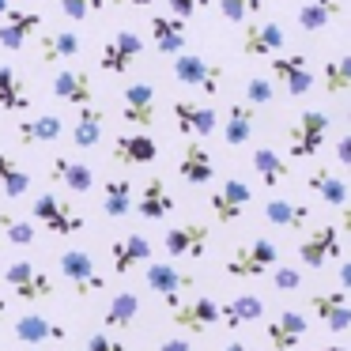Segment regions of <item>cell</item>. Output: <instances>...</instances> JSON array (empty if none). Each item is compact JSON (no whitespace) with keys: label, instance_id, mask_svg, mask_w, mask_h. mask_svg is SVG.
<instances>
[{"label":"cell","instance_id":"6da1fadb","mask_svg":"<svg viewBox=\"0 0 351 351\" xmlns=\"http://www.w3.org/2000/svg\"><path fill=\"white\" fill-rule=\"evenodd\" d=\"M31 219L42 223L46 230H53V234H61V238L80 234V230L87 227L84 212H80L72 200L57 197V193H42L38 200H31Z\"/></svg>","mask_w":351,"mask_h":351},{"label":"cell","instance_id":"7a4b0ae2","mask_svg":"<svg viewBox=\"0 0 351 351\" xmlns=\"http://www.w3.org/2000/svg\"><path fill=\"white\" fill-rule=\"evenodd\" d=\"M174 80L212 99V95L223 91V80H227V72H223L215 61L200 57V53H178V57H174Z\"/></svg>","mask_w":351,"mask_h":351},{"label":"cell","instance_id":"3957f363","mask_svg":"<svg viewBox=\"0 0 351 351\" xmlns=\"http://www.w3.org/2000/svg\"><path fill=\"white\" fill-rule=\"evenodd\" d=\"M276 245L268 242V238H253V242L238 245L234 253L227 257V265H223V272L234 276V280H257V276L272 272L276 268Z\"/></svg>","mask_w":351,"mask_h":351},{"label":"cell","instance_id":"277c9868","mask_svg":"<svg viewBox=\"0 0 351 351\" xmlns=\"http://www.w3.org/2000/svg\"><path fill=\"white\" fill-rule=\"evenodd\" d=\"M328 136V114L325 110H302L287 129L291 159H313Z\"/></svg>","mask_w":351,"mask_h":351},{"label":"cell","instance_id":"5b68a950","mask_svg":"<svg viewBox=\"0 0 351 351\" xmlns=\"http://www.w3.org/2000/svg\"><path fill=\"white\" fill-rule=\"evenodd\" d=\"M4 283L12 287V295L23 302H49L53 298V280L49 272H42L34 261H12L4 268Z\"/></svg>","mask_w":351,"mask_h":351},{"label":"cell","instance_id":"8992f818","mask_svg":"<svg viewBox=\"0 0 351 351\" xmlns=\"http://www.w3.org/2000/svg\"><path fill=\"white\" fill-rule=\"evenodd\" d=\"M144 283H147V291H155V295L162 298L167 310L174 302H182V298L197 287V280H193L189 272H182L178 265H167V261H152L147 272H144Z\"/></svg>","mask_w":351,"mask_h":351},{"label":"cell","instance_id":"52a82bcc","mask_svg":"<svg viewBox=\"0 0 351 351\" xmlns=\"http://www.w3.org/2000/svg\"><path fill=\"white\" fill-rule=\"evenodd\" d=\"M140 53H144V38H140L136 31H117V34H110L106 46H102L99 69L110 72V76H129L132 64L140 61Z\"/></svg>","mask_w":351,"mask_h":351},{"label":"cell","instance_id":"ba28073f","mask_svg":"<svg viewBox=\"0 0 351 351\" xmlns=\"http://www.w3.org/2000/svg\"><path fill=\"white\" fill-rule=\"evenodd\" d=\"M170 321H174L178 328H185V332H208V328L219 321V302L208 295H185L182 302L170 306Z\"/></svg>","mask_w":351,"mask_h":351},{"label":"cell","instance_id":"9c48e42d","mask_svg":"<svg viewBox=\"0 0 351 351\" xmlns=\"http://www.w3.org/2000/svg\"><path fill=\"white\" fill-rule=\"evenodd\" d=\"M242 53L245 57H276V49L287 46V34H283V27L276 23V19H250V23H242Z\"/></svg>","mask_w":351,"mask_h":351},{"label":"cell","instance_id":"30bf717a","mask_svg":"<svg viewBox=\"0 0 351 351\" xmlns=\"http://www.w3.org/2000/svg\"><path fill=\"white\" fill-rule=\"evenodd\" d=\"M61 276L72 283L76 295H95V291L106 287V280L99 276V268H95L87 250H64L61 253Z\"/></svg>","mask_w":351,"mask_h":351},{"label":"cell","instance_id":"8fae6325","mask_svg":"<svg viewBox=\"0 0 351 351\" xmlns=\"http://www.w3.org/2000/svg\"><path fill=\"white\" fill-rule=\"evenodd\" d=\"M245 204H250V185L238 182V178H227V182L208 197V208H212L215 223H223V227H230V223L242 219Z\"/></svg>","mask_w":351,"mask_h":351},{"label":"cell","instance_id":"7c38bea8","mask_svg":"<svg viewBox=\"0 0 351 351\" xmlns=\"http://www.w3.org/2000/svg\"><path fill=\"white\" fill-rule=\"evenodd\" d=\"M272 76H276V80H283L287 95H295V99L310 95V91H313V84H317V76L310 72V57H306V53H283V57H272Z\"/></svg>","mask_w":351,"mask_h":351},{"label":"cell","instance_id":"4fadbf2b","mask_svg":"<svg viewBox=\"0 0 351 351\" xmlns=\"http://www.w3.org/2000/svg\"><path fill=\"white\" fill-rule=\"evenodd\" d=\"M298 257H302L306 268H325L328 261H336L340 257V227L325 223V227L310 230L302 238V245H298Z\"/></svg>","mask_w":351,"mask_h":351},{"label":"cell","instance_id":"5bb4252c","mask_svg":"<svg viewBox=\"0 0 351 351\" xmlns=\"http://www.w3.org/2000/svg\"><path fill=\"white\" fill-rule=\"evenodd\" d=\"M208 234H212V230H208L204 223H182V227L167 230L162 245H167V253L178 261H200L208 250Z\"/></svg>","mask_w":351,"mask_h":351},{"label":"cell","instance_id":"9a60e30c","mask_svg":"<svg viewBox=\"0 0 351 351\" xmlns=\"http://www.w3.org/2000/svg\"><path fill=\"white\" fill-rule=\"evenodd\" d=\"M110 155H114L117 167H147V162L159 159V144L147 132H121V136H114Z\"/></svg>","mask_w":351,"mask_h":351},{"label":"cell","instance_id":"2e32d148","mask_svg":"<svg viewBox=\"0 0 351 351\" xmlns=\"http://www.w3.org/2000/svg\"><path fill=\"white\" fill-rule=\"evenodd\" d=\"M121 102H125L121 117L129 125H136V132H147L155 125V87L152 84H144V80L129 84L121 95Z\"/></svg>","mask_w":351,"mask_h":351},{"label":"cell","instance_id":"e0dca14e","mask_svg":"<svg viewBox=\"0 0 351 351\" xmlns=\"http://www.w3.org/2000/svg\"><path fill=\"white\" fill-rule=\"evenodd\" d=\"M310 310L325 321V328L332 332H348L351 328V302H348V291L332 287V291H317L310 295Z\"/></svg>","mask_w":351,"mask_h":351},{"label":"cell","instance_id":"ac0fdd59","mask_svg":"<svg viewBox=\"0 0 351 351\" xmlns=\"http://www.w3.org/2000/svg\"><path fill=\"white\" fill-rule=\"evenodd\" d=\"M132 212H140V219L147 223H162L170 212H174V197H170L167 182L162 178H147L140 185V197H132Z\"/></svg>","mask_w":351,"mask_h":351},{"label":"cell","instance_id":"d6986e66","mask_svg":"<svg viewBox=\"0 0 351 351\" xmlns=\"http://www.w3.org/2000/svg\"><path fill=\"white\" fill-rule=\"evenodd\" d=\"M174 125L182 136L189 140H204L215 132V125H219V117H215L212 106H200V102H174Z\"/></svg>","mask_w":351,"mask_h":351},{"label":"cell","instance_id":"ffe728a7","mask_svg":"<svg viewBox=\"0 0 351 351\" xmlns=\"http://www.w3.org/2000/svg\"><path fill=\"white\" fill-rule=\"evenodd\" d=\"M12 332H16L19 343H27V348H42V343H64L69 340V328L57 325V321L42 317V313H27V317H19L16 325H12Z\"/></svg>","mask_w":351,"mask_h":351},{"label":"cell","instance_id":"44dd1931","mask_svg":"<svg viewBox=\"0 0 351 351\" xmlns=\"http://www.w3.org/2000/svg\"><path fill=\"white\" fill-rule=\"evenodd\" d=\"M178 174H182L185 185H208L215 178L212 152H208L200 140H189V144L182 147V159H178Z\"/></svg>","mask_w":351,"mask_h":351},{"label":"cell","instance_id":"7402d4cb","mask_svg":"<svg viewBox=\"0 0 351 351\" xmlns=\"http://www.w3.org/2000/svg\"><path fill=\"white\" fill-rule=\"evenodd\" d=\"M42 31V16L38 12H4V23H0V46L4 49H23L34 34Z\"/></svg>","mask_w":351,"mask_h":351},{"label":"cell","instance_id":"603a6c76","mask_svg":"<svg viewBox=\"0 0 351 351\" xmlns=\"http://www.w3.org/2000/svg\"><path fill=\"white\" fill-rule=\"evenodd\" d=\"M265 336L272 343V351H295L306 336V317L298 310H283V313H276V321L265 325Z\"/></svg>","mask_w":351,"mask_h":351},{"label":"cell","instance_id":"cb8c5ba5","mask_svg":"<svg viewBox=\"0 0 351 351\" xmlns=\"http://www.w3.org/2000/svg\"><path fill=\"white\" fill-rule=\"evenodd\" d=\"M110 261H114V272L117 276H129L136 272L144 261H152V242L144 234H125L117 242H110Z\"/></svg>","mask_w":351,"mask_h":351},{"label":"cell","instance_id":"d4e9b609","mask_svg":"<svg viewBox=\"0 0 351 351\" xmlns=\"http://www.w3.org/2000/svg\"><path fill=\"white\" fill-rule=\"evenodd\" d=\"M53 95L64 106H91L95 102L91 76H87V72H76V69H61L53 76Z\"/></svg>","mask_w":351,"mask_h":351},{"label":"cell","instance_id":"484cf974","mask_svg":"<svg viewBox=\"0 0 351 351\" xmlns=\"http://www.w3.org/2000/svg\"><path fill=\"white\" fill-rule=\"evenodd\" d=\"M265 219L272 223L276 230H291V234H298V230L310 227V208L298 204V200H283V197H272L265 204Z\"/></svg>","mask_w":351,"mask_h":351},{"label":"cell","instance_id":"4316f807","mask_svg":"<svg viewBox=\"0 0 351 351\" xmlns=\"http://www.w3.org/2000/svg\"><path fill=\"white\" fill-rule=\"evenodd\" d=\"M49 178L61 182L64 189H72V193H91V185H95L91 167H87V162L69 159V155H53V159H49Z\"/></svg>","mask_w":351,"mask_h":351},{"label":"cell","instance_id":"83f0119b","mask_svg":"<svg viewBox=\"0 0 351 351\" xmlns=\"http://www.w3.org/2000/svg\"><path fill=\"white\" fill-rule=\"evenodd\" d=\"M185 19H170V16H152V38H155V49L162 57H178L185 53Z\"/></svg>","mask_w":351,"mask_h":351},{"label":"cell","instance_id":"f1b7e54d","mask_svg":"<svg viewBox=\"0 0 351 351\" xmlns=\"http://www.w3.org/2000/svg\"><path fill=\"white\" fill-rule=\"evenodd\" d=\"M261 317H265V302L257 295H250V291H242V295H234L230 302L219 306V321L227 328H242V325L261 321Z\"/></svg>","mask_w":351,"mask_h":351},{"label":"cell","instance_id":"f546056e","mask_svg":"<svg viewBox=\"0 0 351 351\" xmlns=\"http://www.w3.org/2000/svg\"><path fill=\"white\" fill-rule=\"evenodd\" d=\"M306 185H310V193H317L328 208H343V204H348V182H343L336 170H325V167L310 170Z\"/></svg>","mask_w":351,"mask_h":351},{"label":"cell","instance_id":"4dcf8cb0","mask_svg":"<svg viewBox=\"0 0 351 351\" xmlns=\"http://www.w3.org/2000/svg\"><path fill=\"white\" fill-rule=\"evenodd\" d=\"M253 170H257L265 189H280L283 182H291V162L280 159L272 147H257V152H253Z\"/></svg>","mask_w":351,"mask_h":351},{"label":"cell","instance_id":"1f68e13d","mask_svg":"<svg viewBox=\"0 0 351 351\" xmlns=\"http://www.w3.org/2000/svg\"><path fill=\"white\" fill-rule=\"evenodd\" d=\"M140 317V295L136 291H117L102 310V325L106 328H132V321Z\"/></svg>","mask_w":351,"mask_h":351},{"label":"cell","instance_id":"d6a6232c","mask_svg":"<svg viewBox=\"0 0 351 351\" xmlns=\"http://www.w3.org/2000/svg\"><path fill=\"white\" fill-rule=\"evenodd\" d=\"M61 132H64L61 117L42 114V117H27V121H19L16 136H19V144H53V140H61Z\"/></svg>","mask_w":351,"mask_h":351},{"label":"cell","instance_id":"836d02e7","mask_svg":"<svg viewBox=\"0 0 351 351\" xmlns=\"http://www.w3.org/2000/svg\"><path fill=\"white\" fill-rule=\"evenodd\" d=\"M0 110H12V114H19V110H31L27 80L19 76L16 69H8V64H0Z\"/></svg>","mask_w":351,"mask_h":351},{"label":"cell","instance_id":"e575fe53","mask_svg":"<svg viewBox=\"0 0 351 351\" xmlns=\"http://www.w3.org/2000/svg\"><path fill=\"white\" fill-rule=\"evenodd\" d=\"M253 129H257V110L245 106V102H234L227 114V125H223V136H227L230 147H242L245 140H253Z\"/></svg>","mask_w":351,"mask_h":351},{"label":"cell","instance_id":"d590c367","mask_svg":"<svg viewBox=\"0 0 351 351\" xmlns=\"http://www.w3.org/2000/svg\"><path fill=\"white\" fill-rule=\"evenodd\" d=\"M332 19H340V0H306L302 8H298V27L306 34L325 31Z\"/></svg>","mask_w":351,"mask_h":351},{"label":"cell","instance_id":"8d00e7d4","mask_svg":"<svg viewBox=\"0 0 351 351\" xmlns=\"http://www.w3.org/2000/svg\"><path fill=\"white\" fill-rule=\"evenodd\" d=\"M84 49V38L76 31H53L42 38V64H57V61H69V57H80Z\"/></svg>","mask_w":351,"mask_h":351},{"label":"cell","instance_id":"74e56055","mask_svg":"<svg viewBox=\"0 0 351 351\" xmlns=\"http://www.w3.org/2000/svg\"><path fill=\"white\" fill-rule=\"evenodd\" d=\"M102 129H106V114L99 106H80V117H76V129H72V144L76 147H95L102 140Z\"/></svg>","mask_w":351,"mask_h":351},{"label":"cell","instance_id":"f35d334b","mask_svg":"<svg viewBox=\"0 0 351 351\" xmlns=\"http://www.w3.org/2000/svg\"><path fill=\"white\" fill-rule=\"evenodd\" d=\"M132 182L129 178H110L106 189H102V212L110 215V219H125V215L132 212Z\"/></svg>","mask_w":351,"mask_h":351},{"label":"cell","instance_id":"ab89813d","mask_svg":"<svg viewBox=\"0 0 351 351\" xmlns=\"http://www.w3.org/2000/svg\"><path fill=\"white\" fill-rule=\"evenodd\" d=\"M27 189H31V174H27V170L19 167L8 152H0V197L19 200Z\"/></svg>","mask_w":351,"mask_h":351},{"label":"cell","instance_id":"60d3db41","mask_svg":"<svg viewBox=\"0 0 351 351\" xmlns=\"http://www.w3.org/2000/svg\"><path fill=\"white\" fill-rule=\"evenodd\" d=\"M321 87L328 95H343L351 87V57H332V61L321 64Z\"/></svg>","mask_w":351,"mask_h":351},{"label":"cell","instance_id":"b9f144b4","mask_svg":"<svg viewBox=\"0 0 351 351\" xmlns=\"http://www.w3.org/2000/svg\"><path fill=\"white\" fill-rule=\"evenodd\" d=\"M261 4H265V0H219V16L238 27V23H250L261 12Z\"/></svg>","mask_w":351,"mask_h":351},{"label":"cell","instance_id":"7bdbcfd3","mask_svg":"<svg viewBox=\"0 0 351 351\" xmlns=\"http://www.w3.org/2000/svg\"><path fill=\"white\" fill-rule=\"evenodd\" d=\"M0 227H4L8 242H16V245H31L34 242V223L31 219H16L12 212H0Z\"/></svg>","mask_w":351,"mask_h":351},{"label":"cell","instance_id":"ee69618b","mask_svg":"<svg viewBox=\"0 0 351 351\" xmlns=\"http://www.w3.org/2000/svg\"><path fill=\"white\" fill-rule=\"evenodd\" d=\"M102 8H106V0H61L64 19H72V23H84V19L99 16Z\"/></svg>","mask_w":351,"mask_h":351},{"label":"cell","instance_id":"f6af8a7d","mask_svg":"<svg viewBox=\"0 0 351 351\" xmlns=\"http://www.w3.org/2000/svg\"><path fill=\"white\" fill-rule=\"evenodd\" d=\"M276 99V91H272V80H261V76H250L245 80V106H268V102Z\"/></svg>","mask_w":351,"mask_h":351},{"label":"cell","instance_id":"bcb514c9","mask_svg":"<svg viewBox=\"0 0 351 351\" xmlns=\"http://www.w3.org/2000/svg\"><path fill=\"white\" fill-rule=\"evenodd\" d=\"M272 287L280 291V295H287V291H298L302 287V272L298 268H272Z\"/></svg>","mask_w":351,"mask_h":351},{"label":"cell","instance_id":"7dc6e473","mask_svg":"<svg viewBox=\"0 0 351 351\" xmlns=\"http://www.w3.org/2000/svg\"><path fill=\"white\" fill-rule=\"evenodd\" d=\"M87 351H129V343L114 340L110 332H95V336H87Z\"/></svg>","mask_w":351,"mask_h":351},{"label":"cell","instance_id":"c3c4849f","mask_svg":"<svg viewBox=\"0 0 351 351\" xmlns=\"http://www.w3.org/2000/svg\"><path fill=\"white\" fill-rule=\"evenodd\" d=\"M212 0H170V16L174 19H189L197 8H208Z\"/></svg>","mask_w":351,"mask_h":351},{"label":"cell","instance_id":"681fc988","mask_svg":"<svg viewBox=\"0 0 351 351\" xmlns=\"http://www.w3.org/2000/svg\"><path fill=\"white\" fill-rule=\"evenodd\" d=\"M336 159H340V167H351V136L336 140Z\"/></svg>","mask_w":351,"mask_h":351},{"label":"cell","instance_id":"f907efd6","mask_svg":"<svg viewBox=\"0 0 351 351\" xmlns=\"http://www.w3.org/2000/svg\"><path fill=\"white\" fill-rule=\"evenodd\" d=\"M159 351H193V348H189L185 340H162V343H159Z\"/></svg>","mask_w":351,"mask_h":351},{"label":"cell","instance_id":"816d5d0a","mask_svg":"<svg viewBox=\"0 0 351 351\" xmlns=\"http://www.w3.org/2000/svg\"><path fill=\"white\" fill-rule=\"evenodd\" d=\"M110 4H117V8H147L152 0H110Z\"/></svg>","mask_w":351,"mask_h":351},{"label":"cell","instance_id":"f5cc1de1","mask_svg":"<svg viewBox=\"0 0 351 351\" xmlns=\"http://www.w3.org/2000/svg\"><path fill=\"white\" fill-rule=\"evenodd\" d=\"M340 283H343L340 291H348V287H351V265H343V268H340Z\"/></svg>","mask_w":351,"mask_h":351},{"label":"cell","instance_id":"db71d44e","mask_svg":"<svg viewBox=\"0 0 351 351\" xmlns=\"http://www.w3.org/2000/svg\"><path fill=\"white\" fill-rule=\"evenodd\" d=\"M223 351H253V348H250V343H227Z\"/></svg>","mask_w":351,"mask_h":351},{"label":"cell","instance_id":"11a10c76","mask_svg":"<svg viewBox=\"0 0 351 351\" xmlns=\"http://www.w3.org/2000/svg\"><path fill=\"white\" fill-rule=\"evenodd\" d=\"M0 321H8V298H0Z\"/></svg>","mask_w":351,"mask_h":351},{"label":"cell","instance_id":"9f6ffc18","mask_svg":"<svg viewBox=\"0 0 351 351\" xmlns=\"http://www.w3.org/2000/svg\"><path fill=\"white\" fill-rule=\"evenodd\" d=\"M313 351H348V348H340V343H328V348H313Z\"/></svg>","mask_w":351,"mask_h":351},{"label":"cell","instance_id":"6f0895ef","mask_svg":"<svg viewBox=\"0 0 351 351\" xmlns=\"http://www.w3.org/2000/svg\"><path fill=\"white\" fill-rule=\"evenodd\" d=\"M4 12H8V0H0V16H4Z\"/></svg>","mask_w":351,"mask_h":351},{"label":"cell","instance_id":"680465c9","mask_svg":"<svg viewBox=\"0 0 351 351\" xmlns=\"http://www.w3.org/2000/svg\"><path fill=\"white\" fill-rule=\"evenodd\" d=\"M0 265H4V245H0Z\"/></svg>","mask_w":351,"mask_h":351}]
</instances>
